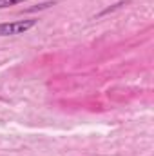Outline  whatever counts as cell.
Listing matches in <instances>:
<instances>
[{
    "mask_svg": "<svg viewBox=\"0 0 154 156\" xmlns=\"http://www.w3.org/2000/svg\"><path fill=\"white\" fill-rule=\"evenodd\" d=\"M121 5H125V2H118V4H114V5H111V7H107V9H103L98 16H103V15H107V13H111V11H114V9H120Z\"/></svg>",
    "mask_w": 154,
    "mask_h": 156,
    "instance_id": "277c9868",
    "label": "cell"
},
{
    "mask_svg": "<svg viewBox=\"0 0 154 156\" xmlns=\"http://www.w3.org/2000/svg\"><path fill=\"white\" fill-rule=\"evenodd\" d=\"M51 5H54V2H44V4H38L37 7H29V9H26V13H33V11H42V9H47V7H51Z\"/></svg>",
    "mask_w": 154,
    "mask_h": 156,
    "instance_id": "7a4b0ae2",
    "label": "cell"
},
{
    "mask_svg": "<svg viewBox=\"0 0 154 156\" xmlns=\"http://www.w3.org/2000/svg\"><path fill=\"white\" fill-rule=\"evenodd\" d=\"M38 22L37 20H16V22H4L0 24V37H15V35H24L29 29H33Z\"/></svg>",
    "mask_w": 154,
    "mask_h": 156,
    "instance_id": "6da1fadb",
    "label": "cell"
},
{
    "mask_svg": "<svg viewBox=\"0 0 154 156\" xmlns=\"http://www.w3.org/2000/svg\"><path fill=\"white\" fill-rule=\"evenodd\" d=\"M26 0H0V9H5V7H11V5H18Z\"/></svg>",
    "mask_w": 154,
    "mask_h": 156,
    "instance_id": "3957f363",
    "label": "cell"
}]
</instances>
